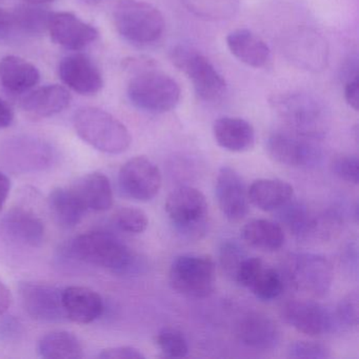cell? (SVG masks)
I'll list each match as a JSON object with an SVG mask.
<instances>
[{"instance_id": "4", "label": "cell", "mask_w": 359, "mask_h": 359, "mask_svg": "<svg viewBox=\"0 0 359 359\" xmlns=\"http://www.w3.org/2000/svg\"><path fill=\"white\" fill-rule=\"evenodd\" d=\"M113 20L117 32L131 43L147 45L161 39L165 20L157 8L138 0H121L115 6Z\"/></svg>"}, {"instance_id": "42", "label": "cell", "mask_w": 359, "mask_h": 359, "mask_svg": "<svg viewBox=\"0 0 359 359\" xmlns=\"http://www.w3.org/2000/svg\"><path fill=\"white\" fill-rule=\"evenodd\" d=\"M344 97L346 102L353 110L358 111L359 109V81L358 74L348 77L344 87Z\"/></svg>"}, {"instance_id": "1", "label": "cell", "mask_w": 359, "mask_h": 359, "mask_svg": "<svg viewBox=\"0 0 359 359\" xmlns=\"http://www.w3.org/2000/svg\"><path fill=\"white\" fill-rule=\"evenodd\" d=\"M77 135L100 152L121 154L129 149L131 134L121 121L102 109H79L73 118Z\"/></svg>"}, {"instance_id": "24", "label": "cell", "mask_w": 359, "mask_h": 359, "mask_svg": "<svg viewBox=\"0 0 359 359\" xmlns=\"http://www.w3.org/2000/svg\"><path fill=\"white\" fill-rule=\"evenodd\" d=\"M39 81L41 73L39 69L28 60L14 55L0 60V83L10 93H26Z\"/></svg>"}, {"instance_id": "39", "label": "cell", "mask_w": 359, "mask_h": 359, "mask_svg": "<svg viewBox=\"0 0 359 359\" xmlns=\"http://www.w3.org/2000/svg\"><path fill=\"white\" fill-rule=\"evenodd\" d=\"M247 257L243 250L234 241H226L220 249V264L224 272L233 279L239 264Z\"/></svg>"}, {"instance_id": "19", "label": "cell", "mask_w": 359, "mask_h": 359, "mask_svg": "<svg viewBox=\"0 0 359 359\" xmlns=\"http://www.w3.org/2000/svg\"><path fill=\"white\" fill-rule=\"evenodd\" d=\"M62 308L66 318L73 323L87 325L102 316L104 302L97 292L89 287L73 285L62 290Z\"/></svg>"}, {"instance_id": "29", "label": "cell", "mask_w": 359, "mask_h": 359, "mask_svg": "<svg viewBox=\"0 0 359 359\" xmlns=\"http://www.w3.org/2000/svg\"><path fill=\"white\" fill-rule=\"evenodd\" d=\"M243 239L251 247L262 251L274 252L285 243V233L276 222L268 219H254L243 228Z\"/></svg>"}, {"instance_id": "40", "label": "cell", "mask_w": 359, "mask_h": 359, "mask_svg": "<svg viewBox=\"0 0 359 359\" xmlns=\"http://www.w3.org/2000/svg\"><path fill=\"white\" fill-rule=\"evenodd\" d=\"M264 264L262 260L258 257H245L239 264L238 269L235 273V283H238L241 287L249 290L252 283L255 281L256 277L259 274L260 271L264 269Z\"/></svg>"}, {"instance_id": "13", "label": "cell", "mask_w": 359, "mask_h": 359, "mask_svg": "<svg viewBox=\"0 0 359 359\" xmlns=\"http://www.w3.org/2000/svg\"><path fill=\"white\" fill-rule=\"evenodd\" d=\"M283 317L287 325L300 333L320 336L334 327V316L319 302L313 300H291L283 308Z\"/></svg>"}, {"instance_id": "48", "label": "cell", "mask_w": 359, "mask_h": 359, "mask_svg": "<svg viewBox=\"0 0 359 359\" xmlns=\"http://www.w3.org/2000/svg\"><path fill=\"white\" fill-rule=\"evenodd\" d=\"M85 1H87V3L90 4H95L98 3V1H100V0H85Z\"/></svg>"}, {"instance_id": "22", "label": "cell", "mask_w": 359, "mask_h": 359, "mask_svg": "<svg viewBox=\"0 0 359 359\" xmlns=\"http://www.w3.org/2000/svg\"><path fill=\"white\" fill-rule=\"evenodd\" d=\"M6 234L16 243L37 248L45 241V226L33 212L22 208L10 210L1 222Z\"/></svg>"}, {"instance_id": "30", "label": "cell", "mask_w": 359, "mask_h": 359, "mask_svg": "<svg viewBox=\"0 0 359 359\" xmlns=\"http://www.w3.org/2000/svg\"><path fill=\"white\" fill-rule=\"evenodd\" d=\"M39 352L48 359H81L83 357L81 342L74 334L54 331L43 336L39 342Z\"/></svg>"}, {"instance_id": "10", "label": "cell", "mask_w": 359, "mask_h": 359, "mask_svg": "<svg viewBox=\"0 0 359 359\" xmlns=\"http://www.w3.org/2000/svg\"><path fill=\"white\" fill-rule=\"evenodd\" d=\"M121 190L137 201H152L161 188V170L144 156L134 157L121 167L118 176Z\"/></svg>"}, {"instance_id": "14", "label": "cell", "mask_w": 359, "mask_h": 359, "mask_svg": "<svg viewBox=\"0 0 359 359\" xmlns=\"http://www.w3.org/2000/svg\"><path fill=\"white\" fill-rule=\"evenodd\" d=\"M216 198L220 211L230 222H239L249 212V195L245 182L230 167L220 168L216 178Z\"/></svg>"}, {"instance_id": "31", "label": "cell", "mask_w": 359, "mask_h": 359, "mask_svg": "<svg viewBox=\"0 0 359 359\" xmlns=\"http://www.w3.org/2000/svg\"><path fill=\"white\" fill-rule=\"evenodd\" d=\"M12 13L14 30L22 31L26 34L39 35L47 32L53 12L37 5H22Z\"/></svg>"}, {"instance_id": "33", "label": "cell", "mask_w": 359, "mask_h": 359, "mask_svg": "<svg viewBox=\"0 0 359 359\" xmlns=\"http://www.w3.org/2000/svg\"><path fill=\"white\" fill-rule=\"evenodd\" d=\"M191 11L203 18L224 20L236 11L237 0H186Z\"/></svg>"}, {"instance_id": "16", "label": "cell", "mask_w": 359, "mask_h": 359, "mask_svg": "<svg viewBox=\"0 0 359 359\" xmlns=\"http://www.w3.org/2000/svg\"><path fill=\"white\" fill-rule=\"evenodd\" d=\"M52 41L65 49L79 51L98 39V31L70 12L53 13L49 29Z\"/></svg>"}, {"instance_id": "26", "label": "cell", "mask_w": 359, "mask_h": 359, "mask_svg": "<svg viewBox=\"0 0 359 359\" xmlns=\"http://www.w3.org/2000/svg\"><path fill=\"white\" fill-rule=\"evenodd\" d=\"M293 187L280 180L262 178L251 184L248 195L252 205L264 212L276 211L293 198Z\"/></svg>"}, {"instance_id": "21", "label": "cell", "mask_w": 359, "mask_h": 359, "mask_svg": "<svg viewBox=\"0 0 359 359\" xmlns=\"http://www.w3.org/2000/svg\"><path fill=\"white\" fill-rule=\"evenodd\" d=\"M70 92L60 85L39 88L25 96L20 102L22 111L34 118H46L58 114L70 106Z\"/></svg>"}, {"instance_id": "3", "label": "cell", "mask_w": 359, "mask_h": 359, "mask_svg": "<svg viewBox=\"0 0 359 359\" xmlns=\"http://www.w3.org/2000/svg\"><path fill=\"white\" fill-rule=\"evenodd\" d=\"M271 104L280 118L298 135L321 137L329 129L327 109L323 102L308 94H281L274 96Z\"/></svg>"}, {"instance_id": "2", "label": "cell", "mask_w": 359, "mask_h": 359, "mask_svg": "<svg viewBox=\"0 0 359 359\" xmlns=\"http://www.w3.org/2000/svg\"><path fill=\"white\" fill-rule=\"evenodd\" d=\"M70 250L72 255L81 262L118 274H126L135 268L136 256L133 252L110 233H83L72 241Z\"/></svg>"}, {"instance_id": "36", "label": "cell", "mask_w": 359, "mask_h": 359, "mask_svg": "<svg viewBox=\"0 0 359 359\" xmlns=\"http://www.w3.org/2000/svg\"><path fill=\"white\" fill-rule=\"evenodd\" d=\"M287 356L295 359L331 358V351L325 344L315 341H295L290 344Z\"/></svg>"}, {"instance_id": "8", "label": "cell", "mask_w": 359, "mask_h": 359, "mask_svg": "<svg viewBox=\"0 0 359 359\" xmlns=\"http://www.w3.org/2000/svg\"><path fill=\"white\" fill-rule=\"evenodd\" d=\"M287 274L296 290L313 297L327 296L333 283V266L325 256L318 254L300 253L291 256Z\"/></svg>"}, {"instance_id": "27", "label": "cell", "mask_w": 359, "mask_h": 359, "mask_svg": "<svg viewBox=\"0 0 359 359\" xmlns=\"http://www.w3.org/2000/svg\"><path fill=\"white\" fill-rule=\"evenodd\" d=\"M48 205L56 224L65 229L76 226L88 211L73 188H57L52 191Z\"/></svg>"}, {"instance_id": "45", "label": "cell", "mask_w": 359, "mask_h": 359, "mask_svg": "<svg viewBox=\"0 0 359 359\" xmlns=\"http://www.w3.org/2000/svg\"><path fill=\"white\" fill-rule=\"evenodd\" d=\"M12 304V294L7 285L0 280V315L5 314Z\"/></svg>"}, {"instance_id": "7", "label": "cell", "mask_w": 359, "mask_h": 359, "mask_svg": "<svg viewBox=\"0 0 359 359\" xmlns=\"http://www.w3.org/2000/svg\"><path fill=\"white\" fill-rule=\"evenodd\" d=\"M171 57L173 64L191 79L201 100L217 102L226 95V81L201 52L188 46H177Z\"/></svg>"}, {"instance_id": "5", "label": "cell", "mask_w": 359, "mask_h": 359, "mask_svg": "<svg viewBox=\"0 0 359 359\" xmlns=\"http://www.w3.org/2000/svg\"><path fill=\"white\" fill-rule=\"evenodd\" d=\"M128 96L140 110L165 113L177 106L180 88L174 79L163 73L142 70L130 81Z\"/></svg>"}, {"instance_id": "12", "label": "cell", "mask_w": 359, "mask_h": 359, "mask_svg": "<svg viewBox=\"0 0 359 359\" xmlns=\"http://www.w3.org/2000/svg\"><path fill=\"white\" fill-rule=\"evenodd\" d=\"M20 295L26 312L32 318L57 323L66 318L62 308V290L47 283H22Z\"/></svg>"}, {"instance_id": "28", "label": "cell", "mask_w": 359, "mask_h": 359, "mask_svg": "<svg viewBox=\"0 0 359 359\" xmlns=\"http://www.w3.org/2000/svg\"><path fill=\"white\" fill-rule=\"evenodd\" d=\"M73 189L87 210L104 212L112 208L114 201L112 187L104 174H88Z\"/></svg>"}, {"instance_id": "37", "label": "cell", "mask_w": 359, "mask_h": 359, "mask_svg": "<svg viewBox=\"0 0 359 359\" xmlns=\"http://www.w3.org/2000/svg\"><path fill=\"white\" fill-rule=\"evenodd\" d=\"M336 317L340 325L346 327H356L359 323L358 292L352 291L344 296L336 309Z\"/></svg>"}, {"instance_id": "32", "label": "cell", "mask_w": 359, "mask_h": 359, "mask_svg": "<svg viewBox=\"0 0 359 359\" xmlns=\"http://www.w3.org/2000/svg\"><path fill=\"white\" fill-rule=\"evenodd\" d=\"M283 289V276L274 269L264 266L249 290L258 299L271 302L278 298Z\"/></svg>"}, {"instance_id": "44", "label": "cell", "mask_w": 359, "mask_h": 359, "mask_svg": "<svg viewBox=\"0 0 359 359\" xmlns=\"http://www.w3.org/2000/svg\"><path fill=\"white\" fill-rule=\"evenodd\" d=\"M14 113L11 107L0 98V129H5L12 125Z\"/></svg>"}, {"instance_id": "43", "label": "cell", "mask_w": 359, "mask_h": 359, "mask_svg": "<svg viewBox=\"0 0 359 359\" xmlns=\"http://www.w3.org/2000/svg\"><path fill=\"white\" fill-rule=\"evenodd\" d=\"M14 30L11 12L0 9V39L7 37Z\"/></svg>"}, {"instance_id": "47", "label": "cell", "mask_w": 359, "mask_h": 359, "mask_svg": "<svg viewBox=\"0 0 359 359\" xmlns=\"http://www.w3.org/2000/svg\"><path fill=\"white\" fill-rule=\"evenodd\" d=\"M25 1L27 4H30V5L43 6L46 4L52 3L54 0H25Z\"/></svg>"}, {"instance_id": "25", "label": "cell", "mask_w": 359, "mask_h": 359, "mask_svg": "<svg viewBox=\"0 0 359 359\" xmlns=\"http://www.w3.org/2000/svg\"><path fill=\"white\" fill-rule=\"evenodd\" d=\"M226 45L237 60L252 68H262L270 62L271 51L266 43L247 29L231 32Z\"/></svg>"}, {"instance_id": "34", "label": "cell", "mask_w": 359, "mask_h": 359, "mask_svg": "<svg viewBox=\"0 0 359 359\" xmlns=\"http://www.w3.org/2000/svg\"><path fill=\"white\" fill-rule=\"evenodd\" d=\"M155 344L165 357L182 358L189 354V344L182 332L165 327L157 333Z\"/></svg>"}, {"instance_id": "11", "label": "cell", "mask_w": 359, "mask_h": 359, "mask_svg": "<svg viewBox=\"0 0 359 359\" xmlns=\"http://www.w3.org/2000/svg\"><path fill=\"white\" fill-rule=\"evenodd\" d=\"M269 155L280 165L292 168H310L321 157L320 150L308 137L298 134L276 132L266 140Z\"/></svg>"}, {"instance_id": "17", "label": "cell", "mask_w": 359, "mask_h": 359, "mask_svg": "<svg viewBox=\"0 0 359 359\" xmlns=\"http://www.w3.org/2000/svg\"><path fill=\"white\" fill-rule=\"evenodd\" d=\"M236 336L248 348L269 351L279 344L280 332L270 317L260 313H249L237 323Z\"/></svg>"}, {"instance_id": "18", "label": "cell", "mask_w": 359, "mask_h": 359, "mask_svg": "<svg viewBox=\"0 0 359 359\" xmlns=\"http://www.w3.org/2000/svg\"><path fill=\"white\" fill-rule=\"evenodd\" d=\"M8 165L22 171L45 169L51 161V150L45 142L35 138H15L4 148Z\"/></svg>"}, {"instance_id": "9", "label": "cell", "mask_w": 359, "mask_h": 359, "mask_svg": "<svg viewBox=\"0 0 359 359\" xmlns=\"http://www.w3.org/2000/svg\"><path fill=\"white\" fill-rule=\"evenodd\" d=\"M165 212L180 233L197 235L205 228L208 203L205 195L193 187H180L168 196Z\"/></svg>"}, {"instance_id": "38", "label": "cell", "mask_w": 359, "mask_h": 359, "mask_svg": "<svg viewBox=\"0 0 359 359\" xmlns=\"http://www.w3.org/2000/svg\"><path fill=\"white\" fill-rule=\"evenodd\" d=\"M332 170L340 180L348 184H358L359 161L357 155H338L332 161Z\"/></svg>"}, {"instance_id": "15", "label": "cell", "mask_w": 359, "mask_h": 359, "mask_svg": "<svg viewBox=\"0 0 359 359\" xmlns=\"http://www.w3.org/2000/svg\"><path fill=\"white\" fill-rule=\"evenodd\" d=\"M58 74L67 87L81 95H93L104 87L100 68L85 54H72L62 58Z\"/></svg>"}, {"instance_id": "23", "label": "cell", "mask_w": 359, "mask_h": 359, "mask_svg": "<svg viewBox=\"0 0 359 359\" xmlns=\"http://www.w3.org/2000/svg\"><path fill=\"white\" fill-rule=\"evenodd\" d=\"M213 134L218 146L230 152H245L255 144L254 128L238 117H220L214 123Z\"/></svg>"}, {"instance_id": "20", "label": "cell", "mask_w": 359, "mask_h": 359, "mask_svg": "<svg viewBox=\"0 0 359 359\" xmlns=\"http://www.w3.org/2000/svg\"><path fill=\"white\" fill-rule=\"evenodd\" d=\"M287 43V54L299 66L308 70L318 71L327 65V43L313 31H298L290 37Z\"/></svg>"}, {"instance_id": "41", "label": "cell", "mask_w": 359, "mask_h": 359, "mask_svg": "<svg viewBox=\"0 0 359 359\" xmlns=\"http://www.w3.org/2000/svg\"><path fill=\"white\" fill-rule=\"evenodd\" d=\"M100 359H144V355L138 348L130 346H113L104 348L98 355Z\"/></svg>"}, {"instance_id": "6", "label": "cell", "mask_w": 359, "mask_h": 359, "mask_svg": "<svg viewBox=\"0 0 359 359\" xmlns=\"http://www.w3.org/2000/svg\"><path fill=\"white\" fill-rule=\"evenodd\" d=\"M172 289L182 295L205 298L215 290V262L211 256L184 254L172 262L169 272Z\"/></svg>"}, {"instance_id": "35", "label": "cell", "mask_w": 359, "mask_h": 359, "mask_svg": "<svg viewBox=\"0 0 359 359\" xmlns=\"http://www.w3.org/2000/svg\"><path fill=\"white\" fill-rule=\"evenodd\" d=\"M115 222L121 230L131 234H140L149 226V218L142 210L134 207L121 208L115 214Z\"/></svg>"}, {"instance_id": "46", "label": "cell", "mask_w": 359, "mask_h": 359, "mask_svg": "<svg viewBox=\"0 0 359 359\" xmlns=\"http://www.w3.org/2000/svg\"><path fill=\"white\" fill-rule=\"evenodd\" d=\"M11 190V182L6 174L0 172V211L5 205Z\"/></svg>"}]
</instances>
